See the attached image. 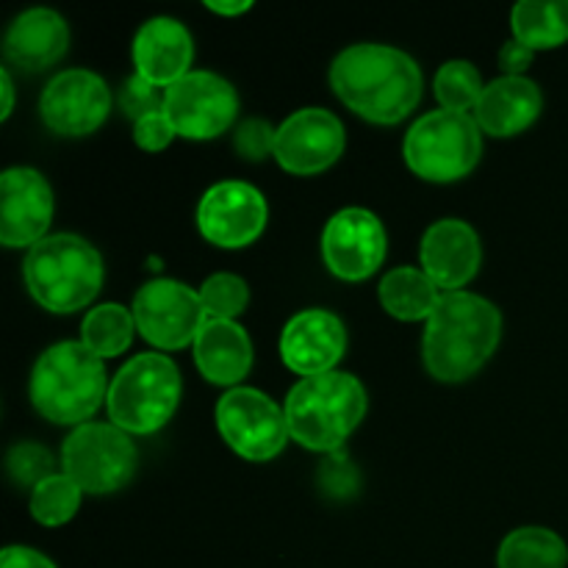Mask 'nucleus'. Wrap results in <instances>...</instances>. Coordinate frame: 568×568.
Instances as JSON below:
<instances>
[{
    "label": "nucleus",
    "instance_id": "35",
    "mask_svg": "<svg viewBox=\"0 0 568 568\" xmlns=\"http://www.w3.org/2000/svg\"><path fill=\"white\" fill-rule=\"evenodd\" d=\"M532 59H536V50L521 44L519 39H510V42H505L503 50H499V67H503L505 75L510 78H521V72L532 64Z\"/></svg>",
    "mask_w": 568,
    "mask_h": 568
},
{
    "label": "nucleus",
    "instance_id": "30",
    "mask_svg": "<svg viewBox=\"0 0 568 568\" xmlns=\"http://www.w3.org/2000/svg\"><path fill=\"white\" fill-rule=\"evenodd\" d=\"M6 471L17 486H39L53 475V455L39 444H14L6 455Z\"/></svg>",
    "mask_w": 568,
    "mask_h": 568
},
{
    "label": "nucleus",
    "instance_id": "6",
    "mask_svg": "<svg viewBox=\"0 0 568 568\" xmlns=\"http://www.w3.org/2000/svg\"><path fill=\"white\" fill-rule=\"evenodd\" d=\"M181 372L166 355L142 353L114 375L105 397L111 425L128 436L161 430L181 403Z\"/></svg>",
    "mask_w": 568,
    "mask_h": 568
},
{
    "label": "nucleus",
    "instance_id": "38",
    "mask_svg": "<svg viewBox=\"0 0 568 568\" xmlns=\"http://www.w3.org/2000/svg\"><path fill=\"white\" fill-rule=\"evenodd\" d=\"M0 83H3V98H6V105L3 111H0V120H6V116L11 114V109H14V83H11L9 72H0Z\"/></svg>",
    "mask_w": 568,
    "mask_h": 568
},
{
    "label": "nucleus",
    "instance_id": "2",
    "mask_svg": "<svg viewBox=\"0 0 568 568\" xmlns=\"http://www.w3.org/2000/svg\"><path fill=\"white\" fill-rule=\"evenodd\" d=\"M503 316L497 305L471 292H447L427 320L422 358L442 383L475 377L497 349Z\"/></svg>",
    "mask_w": 568,
    "mask_h": 568
},
{
    "label": "nucleus",
    "instance_id": "37",
    "mask_svg": "<svg viewBox=\"0 0 568 568\" xmlns=\"http://www.w3.org/2000/svg\"><path fill=\"white\" fill-rule=\"evenodd\" d=\"M250 6H253L250 0H239V3H216V0H209L205 9L222 17H236V14H244V11H250Z\"/></svg>",
    "mask_w": 568,
    "mask_h": 568
},
{
    "label": "nucleus",
    "instance_id": "12",
    "mask_svg": "<svg viewBox=\"0 0 568 568\" xmlns=\"http://www.w3.org/2000/svg\"><path fill=\"white\" fill-rule=\"evenodd\" d=\"M270 209L264 194L242 181H222L203 194L197 205V227L205 242L222 250L253 244L264 233Z\"/></svg>",
    "mask_w": 568,
    "mask_h": 568
},
{
    "label": "nucleus",
    "instance_id": "8",
    "mask_svg": "<svg viewBox=\"0 0 568 568\" xmlns=\"http://www.w3.org/2000/svg\"><path fill=\"white\" fill-rule=\"evenodd\" d=\"M61 469L83 494H114L136 471V447L116 425L87 422L64 442Z\"/></svg>",
    "mask_w": 568,
    "mask_h": 568
},
{
    "label": "nucleus",
    "instance_id": "23",
    "mask_svg": "<svg viewBox=\"0 0 568 568\" xmlns=\"http://www.w3.org/2000/svg\"><path fill=\"white\" fill-rule=\"evenodd\" d=\"M377 294H381V305L386 308V314L399 322L430 320L444 297L442 288L427 277V272L414 270V266H399V270L388 272L381 281Z\"/></svg>",
    "mask_w": 568,
    "mask_h": 568
},
{
    "label": "nucleus",
    "instance_id": "22",
    "mask_svg": "<svg viewBox=\"0 0 568 568\" xmlns=\"http://www.w3.org/2000/svg\"><path fill=\"white\" fill-rule=\"evenodd\" d=\"M541 109L544 98L536 83L527 81L525 75H505L486 87L475 109V122L488 136L508 139L525 133L541 116Z\"/></svg>",
    "mask_w": 568,
    "mask_h": 568
},
{
    "label": "nucleus",
    "instance_id": "20",
    "mask_svg": "<svg viewBox=\"0 0 568 568\" xmlns=\"http://www.w3.org/2000/svg\"><path fill=\"white\" fill-rule=\"evenodd\" d=\"M70 48V28L53 9H28L17 17L6 33L3 53L14 67L39 72L53 67Z\"/></svg>",
    "mask_w": 568,
    "mask_h": 568
},
{
    "label": "nucleus",
    "instance_id": "19",
    "mask_svg": "<svg viewBox=\"0 0 568 568\" xmlns=\"http://www.w3.org/2000/svg\"><path fill=\"white\" fill-rule=\"evenodd\" d=\"M194 59L192 33L183 22L172 17H153L144 22L133 37V64L136 75L155 83L161 89H170L181 78H186Z\"/></svg>",
    "mask_w": 568,
    "mask_h": 568
},
{
    "label": "nucleus",
    "instance_id": "34",
    "mask_svg": "<svg viewBox=\"0 0 568 568\" xmlns=\"http://www.w3.org/2000/svg\"><path fill=\"white\" fill-rule=\"evenodd\" d=\"M175 136H178L175 128H172V122L166 120L164 111L133 122V139H136L139 148L148 150V153H161L164 148H170V142Z\"/></svg>",
    "mask_w": 568,
    "mask_h": 568
},
{
    "label": "nucleus",
    "instance_id": "27",
    "mask_svg": "<svg viewBox=\"0 0 568 568\" xmlns=\"http://www.w3.org/2000/svg\"><path fill=\"white\" fill-rule=\"evenodd\" d=\"M81 488L61 471L50 475L31 491V516L44 527H61L81 508Z\"/></svg>",
    "mask_w": 568,
    "mask_h": 568
},
{
    "label": "nucleus",
    "instance_id": "14",
    "mask_svg": "<svg viewBox=\"0 0 568 568\" xmlns=\"http://www.w3.org/2000/svg\"><path fill=\"white\" fill-rule=\"evenodd\" d=\"M109 111V87L89 70L59 72L39 98V116L59 136H89L103 125Z\"/></svg>",
    "mask_w": 568,
    "mask_h": 568
},
{
    "label": "nucleus",
    "instance_id": "29",
    "mask_svg": "<svg viewBox=\"0 0 568 568\" xmlns=\"http://www.w3.org/2000/svg\"><path fill=\"white\" fill-rule=\"evenodd\" d=\"M200 300H203V308L209 320L236 322V316H242L244 308H247L250 292L242 277L231 275V272H220V275H211L203 283Z\"/></svg>",
    "mask_w": 568,
    "mask_h": 568
},
{
    "label": "nucleus",
    "instance_id": "17",
    "mask_svg": "<svg viewBox=\"0 0 568 568\" xmlns=\"http://www.w3.org/2000/svg\"><path fill=\"white\" fill-rule=\"evenodd\" d=\"M344 349H347V331H344L342 320L331 311H300L283 327L281 358L300 377L336 372Z\"/></svg>",
    "mask_w": 568,
    "mask_h": 568
},
{
    "label": "nucleus",
    "instance_id": "7",
    "mask_svg": "<svg viewBox=\"0 0 568 568\" xmlns=\"http://www.w3.org/2000/svg\"><path fill=\"white\" fill-rule=\"evenodd\" d=\"M405 164L430 183L469 175L483 155V131L469 114L438 109L414 122L405 136Z\"/></svg>",
    "mask_w": 568,
    "mask_h": 568
},
{
    "label": "nucleus",
    "instance_id": "10",
    "mask_svg": "<svg viewBox=\"0 0 568 568\" xmlns=\"http://www.w3.org/2000/svg\"><path fill=\"white\" fill-rule=\"evenodd\" d=\"M164 114L178 136L205 142L233 125L239 114V94L222 75L209 70L189 72L166 89Z\"/></svg>",
    "mask_w": 568,
    "mask_h": 568
},
{
    "label": "nucleus",
    "instance_id": "36",
    "mask_svg": "<svg viewBox=\"0 0 568 568\" xmlns=\"http://www.w3.org/2000/svg\"><path fill=\"white\" fill-rule=\"evenodd\" d=\"M0 568H55L53 560L28 547H6L0 555Z\"/></svg>",
    "mask_w": 568,
    "mask_h": 568
},
{
    "label": "nucleus",
    "instance_id": "15",
    "mask_svg": "<svg viewBox=\"0 0 568 568\" xmlns=\"http://www.w3.org/2000/svg\"><path fill=\"white\" fill-rule=\"evenodd\" d=\"M344 153V125L327 109H300L277 128L275 159L292 175H320Z\"/></svg>",
    "mask_w": 568,
    "mask_h": 568
},
{
    "label": "nucleus",
    "instance_id": "33",
    "mask_svg": "<svg viewBox=\"0 0 568 568\" xmlns=\"http://www.w3.org/2000/svg\"><path fill=\"white\" fill-rule=\"evenodd\" d=\"M320 483L325 488V494H331L333 499H347L358 491V471L349 464L344 453H333L331 458L322 464Z\"/></svg>",
    "mask_w": 568,
    "mask_h": 568
},
{
    "label": "nucleus",
    "instance_id": "28",
    "mask_svg": "<svg viewBox=\"0 0 568 568\" xmlns=\"http://www.w3.org/2000/svg\"><path fill=\"white\" fill-rule=\"evenodd\" d=\"M483 92V78L475 64L469 61H447L436 75V98L442 109L460 111L466 114L469 109H477Z\"/></svg>",
    "mask_w": 568,
    "mask_h": 568
},
{
    "label": "nucleus",
    "instance_id": "13",
    "mask_svg": "<svg viewBox=\"0 0 568 568\" xmlns=\"http://www.w3.org/2000/svg\"><path fill=\"white\" fill-rule=\"evenodd\" d=\"M322 258L327 270L342 281H366L381 270L386 258L383 222L366 209L338 211L322 231Z\"/></svg>",
    "mask_w": 568,
    "mask_h": 568
},
{
    "label": "nucleus",
    "instance_id": "24",
    "mask_svg": "<svg viewBox=\"0 0 568 568\" xmlns=\"http://www.w3.org/2000/svg\"><path fill=\"white\" fill-rule=\"evenodd\" d=\"M514 39L530 50L560 48L568 42V0H521L510 11Z\"/></svg>",
    "mask_w": 568,
    "mask_h": 568
},
{
    "label": "nucleus",
    "instance_id": "11",
    "mask_svg": "<svg viewBox=\"0 0 568 568\" xmlns=\"http://www.w3.org/2000/svg\"><path fill=\"white\" fill-rule=\"evenodd\" d=\"M136 331L159 349H183L194 344L205 325L203 300L178 281H150L133 297Z\"/></svg>",
    "mask_w": 568,
    "mask_h": 568
},
{
    "label": "nucleus",
    "instance_id": "16",
    "mask_svg": "<svg viewBox=\"0 0 568 568\" xmlns=\"http://www.w3.org/2000/svg\"><path fill=\"white\" fill-rule=\"evenodd\" d=\"M53 222V192L31 166H14L0 178V242L6 247H33Z\"/></svg>",
    "mask_w": 568,
    "mask_h": 568
},
{
    "label": "nucleus",
    "instance_id": "4",
    "mask_svg": "<svg viewBox=\"0 0 568 568\" xmlns=\"http://www.w3.org/2000/svg\"><path fill=\"white\" fill-rule=\"evenodd\" d=\"M109 397L103 358L81 342L53 344L31 372V403L53 425L81 427Z\"/></svg>",
    "mask_w": 568,
    "mask_h": 568
},
{
    "label": "nucleus",
    "instance_id": "18",
    "mask_svg": "<svg viewBox=\"0 0 568 568\" xmlns=\"http://www.w3.org/2000/svg\"><path fill=\"white\" fill-rule=\"evenodd\" d=\"M419 255L422 270L447 294L460 292V286L475 281L483 261V247L469 222L438 220L422 236Z\"/></svg>",
    "mask_w": 568,
    "mask_h": 568
},
{
    "label": "nucleus",
    "instance_id": "5",
    "mask_svg": "<svg viewBox=\"0 0 568 568\" xmlns=\"http://www.w3.org/2000/svg\"><path fill=\"white\" fill-rule=\"evenodd\" d=\"M26 283L31 297L53 314L87 308L103 286V258L87 239L55 233L28 250Z\"/></svg>",
    "mask_w": 568,
    "mask_h": 568
},
{
    "label": "nucleus",
    "instance_id": "3",
    "mask_svg": "<svg viewBox=\"0 0 568 568\" xmlns=\"http://www.w3.org/2000/svg\"><path fill=\"white\" fill-rule=\"evenodd\" d=\"M288 436L311 453H338L366 416V392L347 372L303 377L288 392Z\"/></svg>",
    "mask_w": 568,
    "mask_h": 568
},
{
    "label": "nucleus",
    "instance_id": "25",
    "mask_svg": "<svg viewBox=\"0 0 568 568\" xmlns=\"http://www.w3.org/2000/svg\"><path fill=\"white\" fill-rule=\"evenodd\" d=\"M568 547L558 532L547 527H519L503 541L499 568H566Z\"/></svg>",
    "mask_w": 568,
    "mask_h": 568
},
{
    "label": "nucleus",
    "instance_id": "9",
    "mask_svg": "<svg viewBox=\"0 0 568 568\" xmlns=\"http://www.w3.org/2000/svg\"><path fill=\"white\" fill-rule=\"evenodd\" d=\"M216 430L227 447L244 460L264 464L277 458L286 447L288 425L286 410L277 408L272 397L258 388H231L216 403Z\"/></svg>",
    "mask_w": 568,
    "mask_h": 568
},
{
    "label": "nucleus",
    "instance_id": "1",
    "mask_svg": "<svg viewBox=\"0 0 568 568\" xmlns=\"http://www.w3.org/2000/svg\"><path fill=\"white\" fill-rule=\"evenodd\" d=\"M422 67L388 44H353L331 64L336 98L375 125H397L422 100Z\"/></svg>",
    "mask_w": 568,
    "mask_h": 568
},
{
    "label": "nucleus",
    "instance_id": "31",
    "mask_svg": "<svg viewBox=\"0 0 568 568\" xmlns=\"http://www.w3.org/2000/svg\"><path fill=\"white\" fill-rule=\"evenodd\" d=\"M164 100H166V89L144 81L142 75H133L122 83L120 105L122 111H125V116H131L133 122L144 120V116L150 114H161V111H164Z\"/></svg>",
    "mask_w": 568,
    "mask_h": 568
},
{
    "label": "nucleus",
    "instance_id": "32",
    "mask_svg": "<svg viewBox=\"0 0 568 568\" xmlns=\"http://www.w3.org/2000/svg\"><path fill=\"white\" fill-rule=\"evenodd\" d=\"M275 139L277 128H272L266 120H258V116H250L236 128L233 148L244 161H264L266 155H275Z\"/></svg>",
    "mask_w": 568,
    "mask_h": 568
},
{
    "label": "nucleus",
    "instance_id": "26",
    "mask_svg": "<svg viewBox=\"0 0 568 568\" xmlns=\"http://www.w3.org/2000/svg\"><path fill=\"white\" fill-rule=\"evenodd\" d=\"M133 311L122 308L116 303L98 305L87 314L81 325V344L98 358H116L125 353L133 342Z\"/></svg>",
    "mask_w": 568,
    "mask_h": 568
},
{
    "label": "nucleus",
    "instance_id": "21",
    "mask_svg": "<svg viewBox=\"0 0 568 568\" xmlns=\"http://www.w3.org/2000/svg\"><path fill=\"white\" fill-rule=\"evenodd\" d=\"M192 347L200 375L214 386L239 388L253 369V344L236 322L205 320Z\"/></svg>",
    "mask_w": 568,
    "mask_h": 568
}]
</instances>
